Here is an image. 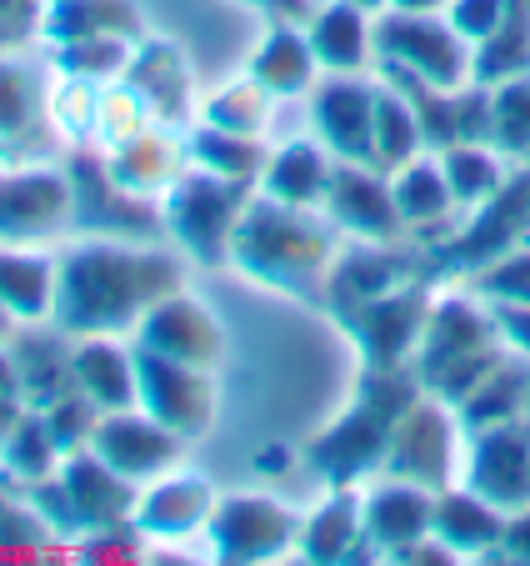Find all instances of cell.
<instances>
[{
  "label": "cell",
  "mask_w": 530,
  "mask_h": 566,
  "mask_svg": "<svg viewBox=\"0 0 530 566\" xmlns=\"http://www.w3.org/2000/svg\"><path fill=\"white\" fill-rule=\"evenodd\" d=\"M170 286V261L136 256L120 247H81L61 261L55 326L71 336L120 332Z\"/></svg>",
  "instance_id": "obj_1"
},
{
  "label": "cell",
  "mask_w": 530,
  "mask_h": 566,
  "mask_svg": "<svg viewBox=\"0 0 530 566\" xmlns=\"http://www.w3.org/2000/svg\"><path fill=\"white\" fill-rule=\"evenodd\" d=\"M71 206H75V191L61 171L0 176V241L6 247L35 241V235L55 231Z\"/></svg>",
  "instance_id": "obj_2"
},
{
  "label": "cell",
  "mask_w": 530,
  "mask_h": 566,
  "mask_svg": "<svg viewBox=\"0 0 530 566\" xmlns=\"http://www.w3.org/2000/svg\"><path fill=\"white\" fill-rule=\"evenodd\" d=\"M11 356L15 371H21V396L31 411H51L55 401L81 391V376H75V352H65L61 336L45 332H15L11 336Z\"/></svg>",
  "instance_id": "obj_3"
},
{
  "label": "cell",
  "mask_w": 530,
  "mask_h": 566,
  "mask_svg": "<svg viewBox=\"0 0 530 566\" xmlns=\"http://www.w3.org/2000/svg\"><path fill=\"white\" fill-rule=\"evenodd\" d=\"M61 486H65V496H71V506H75V516H81L85 532H91V526H110L126 512H136L130 481L120 476L116 467H106L96 451H75V457H65Z\"/></svg>",
  "instance_id": "obj_4"
},
{
  "label": "cell",
  "mask_w": 530,
  "mask_h": 566,
  "mask_svg": "<svg viewBox=\"0 0 530 566\" xmlns=\"http://www.w3.org/2000/svg\"><path fill=\"white\" fill-rule=\"evenodd\" d=\"M91 451H96L106 467H116L126 481H146L150 471H160L170 457H176V437H170V431H160L156 421L110 417V421H100V427H96Z\"/></svg>",
  "instance_id": "obj_5"
},
{
  "label": "cell",
  "mask_w": 530,
  "mask_h": 566,
  "mask_svg": "<svg viewBox=\"0 0 530 566\" xmlns=\"http://www.w3.org/2000/svg\"><path fill=\"white\" fill-rule=\"evenodd\" d=\"M55 261L51 256H35V251H11L0 247V301L11 306L15 321H41L55 311Z\"/></svg>",
  "instance_id": "obj_6"
},
{
  "label": "cell",
  "mask_w": 530,
  "mask_h": 566,
  "mask_svg": "<svg viewBox=\"0 0 530 566\" xmlns=\"http://www.w3.org/2000/svg\"><path fill=\"white\" fill-rule=\"evenodd\" d=\"M75 376H81V391L96 396L106 411H126L136 401V361L126 352H116L110 342H100V336H81Z\"/></svg>",
  "instance_id": "obj_7"
},
{
  "label": "cell",
  "mask_w": 530,
  "mask_h": 566,
  "mask_svg": "<svg viewBox=\"0 0 530 566\" xmlns=\"http://www.w3.org/2000/svg\"><path fill=\"white\" fill-rule=\"evenodd\" d=\"M45 31L55 45L71 41H116V31H136L130 11L120 0H55L51 15H45Z\"/></svg>",
  "instance_id": "obj_8"
},
{
  "label": "cell",
  "mask_w": 530,
  "mask_h": 566,
  "mask_svg": "<svg viewBox=\"0 0 530 566\" xmlns=\"http://www.w3.org/2000/svg\"><path fill=\"white\" fill-rule=\"evenodd\" d=\"M205 506V486L201 481H166V486H150L146 502H136V526L160 536H176V532H191L195 516Z\"/></svg>",
  "instance_id": "obj_9"
},
{
  "label": "cell",
  "mask_w": 530,
  "mask_h": 566,
  "mask_svg": "<svg viewBox=\"0 0 530 566\" xmlns=\"http://www.w3.org/2000/svg\"><path fill=\"white\" fill-rule=\"evenodd\" d=\"M195 346H211V326H205V311L195 306H160L156 321L146 326V352L166 356V361H205L195 356Z\"/></svg>",
  "instance_id": "obj_10"
},
{
  "label": "cell",
  "mask_w": 530,
  "mask_h": 566,
  "mask_svg": "<svg viewBox=\"0 0 530 566\" xmlns=\"http://www.w3.org/2000/svg\"><path fill=\"white\" fill-rule=\"evenodd\" d=\"M6 467L11 471H21V476H31V481H45L51 476V467H55V441H51V427H45V417L41 411H25L21 417V427H15V437L6 441Z\"/></svg>",
  "instance_id": "obj_11"
},
{
  "label": "cell",
  "mask_w": 530,
  "mask_h": 566,
  "mask_svg": "<svg viewBox=\"0 0 530 566\" xmlns=\"http://www.w3.org/2000/svg\"><path fill=\"white\" fill-rule=\"evenodd\" d=\"M45 552H55L51 522L0 502V562H41Z\"/></svg>",
  "instance_id": "obj_12"
},
{
  "label": "cell",
  "mask_w": 530,
  "mask_h": 566,
  "mask_svg": "<svg viewBox=\"0 0 530 566\" xmlns=\"http://www.w3.org/2000/svg\"><path fill=\"white\" fill-rule=\"evenodd\" d=\"M96 411H100V401H96V396H85V391L65 396V401H55L51 411H41L61 457H75V451H85V441L96 437V427H100Z\"/></svg>",
  "instance_id": "obj_13"
},
{
  "label": "cell",
  "mask_w": 530,
  "mask_h": 566,
  "mask_svg": "<svg viewBox=\"0 0 530 566\" xmlns=\"http://www.w3.org/2000/svg\"><path fill=\"white\" fill-rule=\"evenodd\" d=\"M100 96H106V91H96V81H85V75H65V86L55 91V126H61L65 136H75V140L96 136Z\"/></svg>",
  "instance_id": "obj_14"
},
{
  "label": "cell",
  "mask_w": 530,
  "mask_h": 566,
  "mask_svg": "<svg viewBox=\"0 0 530 566\" xmlns=\"http://www.w3.org/2000/svg\"><path fill=\"white\" fill-rule=\"evenodd\" d=\"M31 126V96H25V81L15 65L0 61V140L21 136Z\"/></svg>",
  "instance_id": "obj_15"
},
{
  "label": "cell",
  "mask_w": 530,
  "mask_h": 566,
  "mask_svg": "<svg viewBox=\"0 0 530 566\" xmlns=\"http://www.w3.org/2000/svg\"><path fill=\"white\" fill-rule=\"evenodd\" d=\"M35 21V0H0V51L11 41H25Z\"/></svg>",
  "instance_id": "obj_16"
},
{
  "label": "cell",
  "mask_w": 530,
  "mask_h": 566,
  "mask_svg": "<svg viewBox=\"0 0 530 566\" xmlns=\"http://www.w3.org/2000/svg\"><path fill=\"white\" fill-rule=\"evenodd\" d=\"M21 401H15V396H0V451H6V441L15 437V427H21Z\"/></svg>",
  "instance_id": "obj_17"
},
{
  "label": "cell",
  "mask_w": 530,
  "mask_h": 566,
  "mask_svg": "<svg viewBox=\"0 0 530 566\" xmlns=\"http://www.w3.org/2000/svg\"><path fill=\"white\" fill-rule=\"evenodd\" d=\"M0 396H15V401H21V371H15L11 352H0Z\"/></svg>",
  "instance_id": "obj_18"
},
{
  "label": "cell",
  "mask_w": 530,
  "mask_h": 566,
  "mask_svg": "<svg viewBox=\"0 0 530 566\" xmlns=\"http://www.w3.org/2000/svg\"><path fill=\"white\" fill-rule=\"evenodd\" d=\"M11 336H15V316H11V306L0 301V342H11Z\"/></svg>",
  "instance_id": "obj_19"
}]
</instances>
